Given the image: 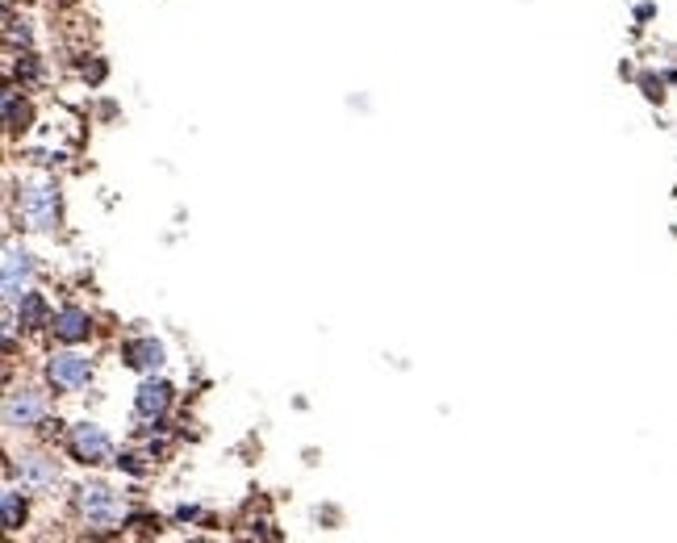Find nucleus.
<instances>
[{
	"mask_svg": "<svg viewBox=\"0 0 677 543\" xmlns=\"http://www.w3.org/2000/svg\"><path fill=\"white\" fill-rule=\"evenodd\" d=\"M76 510H80L84 523L97 527V531H118L122 518H126V502L109 485H84L76 493Z\"/></svg>",
	"mask_w": 677,
	"mask_h": 543,
	"instance_id": "1",
	"label": "nucleus"
},
{
	"mask_svg": "<svg viewBox=\"0 0 677 543\" xmlns=\"http://www.w3.org/2000/svg\"><path fill=\"white\" fill-rule=\"evenodd\" d=\"M46 381L59 393H76L92 381V360L80 356V351H59V356L46 360Z\"/></svg>",
	"mask_w": 677,
	"mask_h": 543,
	"instance_id": "2",
	"label": "nucleus"
},
{
	"mask_svg": "<svg viewBox=\"0 0 677 543\" xmlns=\"http://www.w3.org/2000/svg\"><path fill=\"white\" fill-rule=\"evenodd\" d=\"M46 414H51V406H46V397L38 389H13L5 397V427H13V431L42 427Z\"/></svg>",
	"mask_w": 677,
	"mask_h": 543,
	"instance_id": "3",
	"label": "nucleus"
},
{
	"mask_svg": "<svg viewBox=\"0 0 677 543\" xmlns=\"http://www.w3.org/2000/svg\"><path fill=\"white\" fill-rule=\"evenodd\" d=\"M21 218L30 230H51L59 222V188L55 184H30L21 193Z\"/></svg>",
	"mask_w": 677,
	"mask_h": 543,
	"instance_id": "4",
	"label": "nucleus"
},
{
	"mask_svg": "<svg viewBox=\"0 0 677 543\" xmlns=\"http://www.w3.org/2000/svg\"><path fill=\"white\" fill-rule=\"evenodd\" d=\"M72 456L80 464H109L113 460V439L101 431V427H92V422H80V427H72Z\"/></svg>",
	"mask_w": 677,
	"mask_h": 543,
	"instance_id": "5",
	"label": "nucleus"
},
{
	"mask_svg": "<svg viewBox=\"0 0 677 543\" xmlns=\"http://www.w3.org/2000/svg\"><path fill=\"white\" fill-rule=\"evenodd\" d=\"M17 468V477H21V489H34V493H42V489H51L55 481H59V464L51 460V456H21V464H13Z\"/></svg>",
	"mask_w": 677,
	"mask_h": 543,
	"instance_id": "6",
	"label": "nucleus"
},
{
	"mask_svg": "<svg viewBox=\"0 0 677 543\" xmlns=\"http://www.w3.org/2000/svg\"><path fill=\"white\" fill-rule=\"evenodd\" d=\"M168 406H172V385L168 381H143V389H138V397H134L138 418L159 422L163 414H168Z\"/></svg>",
	"mask_w": 677,
	"mask_h": 543,
	"instance_id": "7",
	"label": "nucleus"
},
{
	"mask_svg": "<svg viewBox=\"0 0 677 543\" xmlns=\"http://www.w3.org/2000/svg\"><path fill=\"white\" fill-rule=\"evenodd\" d=\"M30 276H34L30 255H26V251H17V247H9V251H5V305H13L21 293H26Z\"/></svg>",
	"mask_w": 677,
	"mask_h": 543,
	"instance_id": "8",
	"label": "nucleus"
},
{
	"mask_svg": "<svg viewBox=\"0 0 677 543\" xmlns=\"http://www.w3.org/2000/svg\"><path fill=\"white\" fill-rule=\"evenodd\" d=\"M51 330H55L59 343H84L92 335V318L84 310H76V305H67V310H59L51 318Z\"/></svg>",
	"mask_w": 677,
	"mask_h": 543,
	"instance_id": "9",
	"label": "nucleus"
},
{
	"mask_svg": "<svg viewBox=\"0 0 677 543\" xmlns=\"http://www.w3.org/2000/svg\"><path fill=\"white\" fill-rule=\"evenodd\" d=\"M122 360L138 372H155V368H163V343L159 339H126Z\"/></svg>",
	"mask_w": 677,
	"mask_h": 543,
	"instance_id": "10",
	"label": "nucleus"
},
{
	"mask_svg": "<svg viewBox=\"0 0 677 543\" xmlns=\"http://www.w3.org/2000/svg\"><path fill=\"white\" fill-rule=\"evenodd\" d=\"M17 314H21V326H26V330H42V326H51V310H46V297L42 293H21L17 301Z\"/></svg>",
	"mask_w": 677,
	"mask_h": 543,
	"instance_id": "11",
	"label": "nucleus"
},
{
	"mask_svg": "<svg viewBox=\"0 0 677 543\" xmlns=\"http://www.w3.org/2000/svg\"><path fill=\"white\" fill-rule=\"evenodd\" d=\"M5 122H9L13 134L26 130V126L34 122V109H30L26 101H17V92H5Z\"/></svg>",
	"mask_w": 677,
	"mask_h": 543,
	"instance_id": "12",
	"label": "nucleus"
},
{
	"mask_svg": "<svg viewBox=\"0 0 677 543\" xmlns=\"http://www.w3.org/2000/svg\"><path fill=\"white\" fill-rule=\"evenodd\" d=\"M0 506H5V527L21 531V523H26V498H21L17 489H5L0 493Z\"/></svg>",
	"mask_w": 677,
	"mask_h": 543,
	"instance_id": "13",
	"label": "nucleus"
},
{
	"mask_svg": "<svg viewBox=\"0 0 677 543\" xmlns=\"http://www.w3.org/2000/svg\"><path fill=\"white\" fill-rule=\"evenodd\" d=\"M17 76H21V80H34V76H38V63H34V55H26V59L17 63Z\"/></svg>",
	"mask_w": 677,
	"mask_h": 543,
	"instance_id": "14",
	"label": "nucleus"
},
{
	"mask_svg": "<svg viewBox=\"0 0 677 543\" xmlns=\"http://www.w3.org/2000/svg\"><path fill=\"white\" fill-rule=\"evenodd\" d=\"M118 464H122L126 472H134V477H138V472H143V464H138V456H122Z\"/></svg>",
	"mask_w": 677,
	"mask_h": 543,
	"instance_id": "15",
	"label": "nucleus"
},
{
	"mask_svg": "<svg viewBox=\"0 0 677 543\" xmlns=\"http://www.w3.org/2000/svg\"><path fill=\"white\" fill-rule=\"evenodd\" d=\"M59 5H67V0H59Z\"/></svg>",
	"mask_w": 677,
	"mask_h": 543,
	"instance_id": "16",
	"label": "nucleus"
}]
</instances>
